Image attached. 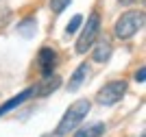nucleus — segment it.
<instances>
[{"label": "nucleus", "mask_w": 146, "mask_h": 137, "mask_svg": "<svg viewBox=\"0 0 146 137\" xmlns=\"http://www.w3.org/2000/svg\"><path fill=\"white\" fill-rule=\"evenodd\" d=\"M87 113H90V100H87V98H81V100H76L74 105H70L68 111L63 113V118H61V122L57 124L55 135L57 137H66L68 133H72L74 128L85 120Z\"/></svg>", "instance_id": "1"}, {"label": "nucleus", "mask_w": 146, "mask_h": 137, "mask_svg": "<svg viewBox=\"0 0 146 137\" xmlns=\"http://www.w3.org/2000/svg\"><path fill=\"white\" fill-rule=\"evenodd\" d=\"M142 26H144V11H127L116 22L113 33L118 39H131L137 30H142Z\"/></svg>", "instance_id": "2"}, {"label": "nucleus", "mask_w": 146, "mask_h": 137, "mask_svg": "<svg viewBox=\"0 0 146 137\" xmlns=\"http://www.w3.org/2000/svg\"><path fill=\"white\" fill-rule=\"evenodd\" d=\"M98 33H100V15H98V11H94L90 18L85 20V26H83V30H81V37L76 39V46H74L76 52L85 54L87 50L96 44Z\"/></svg>", "instance_id": "3"}, {"label": "nucleus", "mask_w": 146, "mask_h": 137, "mask_svg": "<svg viewBox=\"0 0 146 137\" xmlns=\"http://www.w3.org/2000/svg\"><path fill=\"white\" fill-rule=\"evenodd\" d=\"M124 94H127V81H111L96 94V100L105 107H111V105L120 102Z\"/></svg>", "instance_id": "4"}, {"label": "nucleus", "mask_w": 146, "mask_h": 137, "mask_svg": "<svg viewBox=\"0 0 146 137\" xmlns=\"http://www.w3.org/2000/svg\"><path fill=\"white\" fill-rule=\"evenodd\" d=\"M57 66H59V57L52 48H39V52H37V68L42 72V76H50V74H55Z\"/></svg>", "instance_id": "5"}, {"label": "nucleus", "mask_w": 146, "mask_h": 137, "mask_svg": "<svg viewBox=\"0 0 146 137\" xmlns=\"http://www.w3.org/2000/svg\"><path fill=\"white\" fill-rule=\"evenodd\" d=\"M31 96H35V87H26L24 91H20L18 96H13L11 100H7L5 105L0 107V118H2V115H5V113H9V111H13V109H15V107H20V105H22V102H24V100H29Z\"/></svg>", "instance_id": "6"}, {"label": "nucleus", "mask_w": 146, "mask_h": 137, "mask_svg": "<svg viewBox=\"0 0 146 137\" xmlns=\"http://www.w3.org/2000/svg\"><path fill=\"white\" fill-rule=\"evenodd\" d=\"M87 72H90V66L87 63H81L76 70H74L72 78L68 81V91H76L81 87V85L85 83V78H87Z\"/></svg>", "instance_id": "7"}, {"label": "nucleus", "mask_w": 146, "mask_h": 137, "mask_svg": "<svg viewBox=\"0 0 146 137\" xmlns=\"http://www.w3.org/2000/svg\"><path fill=\"white\" fill-rule=\"evenodd\" d=\"M61 85V78L57 74H50V76H44V83L35 87V96H48Z\"/></svg>", "instance_id": "8"}, {"label": "nucleus", "mask_w": 146, "mask_h": 137, "mask_svg": "<svg viewBox=\"0 0 146 137\" xmlns=\"http://www.w3.org/2000/svg\"><path fill=\"white\" fill-rule=\"evenodd\" d=\"M105 128H107L105 122H94V124H87L83 128H79L74 133V137H103Z\"/></svg>", "instance_id": "9"}, {"label": "nucleus", "mask_w": 146, "mask_h": 137, "mask_svg": "<svg viewBox=\"0 0 146 137\" xmlns=\"http://www.w3.org/2000/svg\"><path fill=\"white\" fill-rule=\"evenodd\" d=\"M109 57H111V44L107 42V39H100L96 50H94V61H96V63H107Z\"/></svg>", "instance_id": "10"}, {"label": "nucleus", "mask_w": 146, "mask_h": 137, "mask_svg": "<svg viewBox=\"0 0 146 137\" xmlns=\"http://www.w3.org/2000/svg\"><path fill=\"white\" fill-rule=\"evenodd\" d=\"M18 30L22 33V35L31 37L33 33H35V20H33V18H26L22 24H18Z\"/></svg>", "instance_id": "11"}, {"label": "nucleus", "mask_w": 146, "mask_h": 137, "mask_svg": "<svg viewBox=\"0 0 146 137\" xmlns=\"http://www.w3.org/2000/svg\"><path fill=\"white\" fill-rule=\"evenodd\" d=\"M81 24H83V15H74L72 22L66 26V35H74V33H76V28H79Z\"/></svg>", "instance_id": "12"}, {"label": "nucleus", "mask_w": 146, "mask_h": 137, "mask_svg": "<svg viewBox=\"0 0 146 137\" xmlns=\"http://www.w3.org/2000/svg\"><path fill=\"white\" fill-rule=\"evenodd\" d=\"M48 5H50V11L52 13H61L68 5H70V0H50Z\"/></svg>", "instance_id": "13"}, {"label": "nucleus", "mask_w": 146, "mask_h": 137, "mask_svg": "<svg viewBox=\"0 0 146 137\" xmlns=\"http://www.w3.org/2000/svg\"><path fill=\"white\" fill-rule=\"evenodd\" d=\"M135 81H137V83H144V81H146V76H144V68H140V70L135 72Z\"/></svg>", "instance_id": "14"}, {"label": "nucleus", "mask_w": 146, "mask_h": 137, "mask_svg": "<svg viewBox=\"0 0 146 137\" xmlns=\"http://www.w3.org/2000/svg\"><path fill=\"white\" fill-rule=\"evenodd\" d=\"M135 0H120V5H133Z\"/></svg>", "instance_id": "15"}]
</instances>
